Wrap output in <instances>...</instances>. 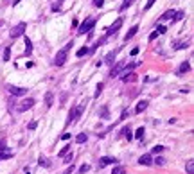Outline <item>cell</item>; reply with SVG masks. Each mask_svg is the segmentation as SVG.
I'll return each mask as SVG.
<instances>
[{
    "label": "cell",
    "mask_w": 194,
    "mask_h": 174,
    "mask_svg": "<svg viewBox=\"0 0 194 174\" xmlns=\"http://www.w3.org/2000/svg\"><path fill=\"white\" fill-rule=\"evenodd\" d=\"M126 7H129V0H124V4L120 6V11H124Z\"/></svg>",
    "instance_id": "41"
},
{
    "label": "cell",
    "mask_w": 194,
    "mask_h": 174,
    "mask_svg": "<svg viewBox=\"0 0 194 174\" xmlns=\"http://www.w3.org/2000/svg\"><path fill=\"white\" fill-rule=\"evenodd\" d=\"M138 52H140V49H138V47H135V49H131V56H137Z\"/></svg>",
    "instance_id": "43"
},
{
    "label": "cell",
    "mask_w": 194,
    "mask_h": 174,
    "mask_svg": "<svg viewBox=\"0 0 194 174\" xmlns=\"http://www.w3.org/2000/svg\"><path fill=\"white\" fill-rule=\"evenodd\" d=\"M128 115H129V111H128V110H124V111H122V115H120V120H124Z\"/></svg>",
    "instance_id": "44"
},
{
    "label": "cell",
    "mask_w": 194,
    "mask_h": 174,
    "mask_svg": "<svg viewBox=\"0 0 194 174\" xmlns=\"http://www.w3.org/2000/svg\"><path fill=\"white\" fill-rule=\"evenodd\" d=\"M25 29H27V25H25V22H20L18 25H14L13 29H11V38L14 40V38H20V36H24V32H25Z\"/></svg>",
    "instance_id": "3"
},
{
    "label": "cell",
    "mask_w": 194,
    "mask_h": 174,
    "mask_svg": "<svg viewBox=\"0 0 194 174\" xmlns=\"http://www.w3.org/2000/svg\"><path fill=\"white\" fill-rule=\"evenodd\" d=\"M9 158H13L11 151H2V153H0V162H2V160H9Z\"/></svg>",
    "instance_id": "18"
},
{
    "label": "cell",
    "mask_w": 194,
    "mask_h": 174,
    "mask_svg": "<svg viewBox=\"0 0 194 174\" xmlns=\"http://www.w3.org/2000/svg\"><path fill=\"white\" fill-rule=\"evenodd\" d=\"M122 24H124V20H122V18H117V20H115V24H113V25H110V27L106 29V38L113 36V34H115V32L122 27Z\"/></svg>",
    "instance_id": "4"
},
{
    "label": "cell",
    "mask_w": 194,
    "mask_h": 174,
    "mask_svg": "<svg viewBox=\"0 0 194 174\" xmlns=\"http://www.w3.org/2000/svg\"><path fill=\"white\" fill-rule=\"evenodd\" d=\"M187 174H194V162L192 160L187 162Z\"/></svg>",
    "instance_id": "24"
},
{
    "label": "cell",
    "mask_w": 194,
    "mask_h": 174,
    "mask_svg": "<svg viewBox=\"0 0 194 174\" xmlns=\"http://www.w3.org/2000/svg\"><path fill=\"white\" fill-rule=\"evenodd\" d=\"M112 174H126V169H124V167H115V169L112 170Z\"/></svg>",
    "instance_id": "28"
},
{
    "label": "cell",
    "mask_w": 194,
    "mask_h": 174,
    "mask_svg": "<svg viewBox=\"0 0 194 174\" xmlns=\"http://www.w3.org/2000/svg\"><path fill=\"white\" fill-rule=\"evenodd\" d=\"M115 56H117V50L108 52V54H106V58H104V63H108V65H113V61H115Z\"/></svg>",
    "instance_id": "11"
},
{
    "label": "cell",
    "mask_w": 194,
    "mask_h": 174,
    "mask_svg": "<svg viewBox=\"0 0 194 174\" xmlns=\"http://www.w3.org/2000/svg\"><path fill=\"white\" fill-rule=\"evenodd\" d=\"M115 162H117V160H113V158H110V156H102V158L99 160V169L110 165V163H115Z\"/></svg>",
    "instance_id": "9"
},
{
    "label": "cell",
    "mask_w": 194,
    "mask_h": 174,
    "mask_svg": "<svg viewBox=\"0 0 194 174\" xmlns=\"http://www.w3.org/2000/svg\"><path fill=\"white\" fill-rule=\"evenodd\" d=\"M52 104H54V93H52V92H47V93H45V106L50 108Z\"/></svg>",
    "instance_id": "14"
},
{
    "label": "cell",
    "mask_w": 194,
    "mask_h": 174,
    "mask_svg": "<svg viewBox=\"0 0 194 174\" xmlns=\"http://www.w3.org/2000/svg\"><path fill=\"white\" fill-rule=\"evenodd\" d=\"M0 25H2V22H0Z\"/></svg>",
    "instance_id": "47"
},
{
    "label": "cell",
    "mask_w": 194,
    "mask_h": 174,
    "mask_svg": "<svg viewBox=\"0 0 194 174\" xmlns=\"http://www.w3.org/2000/svg\"><path fill=\"white\" fill-rule=\"evenodd\" d=\"M102 119H108V115H110V113H108V106H102L101 108V113H99Z\"/></svg>",
    "instance_id": "26"
},
{
    "label": "cell",
    "mask_w": 194,
    "mask_h": 174,
    "mask_svg": "<svg viewBox=\"0 0 194 174\" xmlns=\"http://www.w3.org/2000/svg\"><path fill=\"white\" fill-rule=\"evenodd\" d=\"M137 31H138V25H133L131 29H129V31L126 32V36H124V41H129V40H131V38L137 34Z\"/></svg>",
    "instance_id": "10"
},
{
    "label": "cell",
    "mask_w": 194,
    "mask_h": 174,
    "mask_svg": "<svg viewBox=\"0 0 194 174\" xmlns=\"http://www.w3.org/2000/svg\"><path fill=\"white\" fill-rule=\"evenodd\" d=\"M2 151H7V145H6V138L4 137L0 138V153H2Z\"/></svg>",
    "instance_id": "30"
},
{
    "label": "cell",
    "mask_w": 194,
    "mask_h": 174,
    "mask_svg": "<svg viewBox=\"0 0 194 174\" xmlns=\"http://www.w3.org/2000/svg\"><path fill=\"white\" fill-rule=\"evenodd\" d=\"M11 59V47H6L4 49V61H9Z\"/></svg>",
    "instance_id": "23"
},
{
    "label": "cell",
    "mask_w": 194,
    "mask_h": 174,
    "mask_svg": "<svg viewBox=\"0 0 194 174\" xmlns=\"http://www.w3.org/2000/svg\"><path fill=\"white\" fill-rule=\"evenodd\" d=\"M63 158H65V160H63V163H67V165H70V163H72V153H70V155H65Z\"/></svg>",
    "instance_id": "31"
},
{
    "label": "cell",
    "mask_w": 194,
    "mask_h": 174,
    "mask_svg": "<svg viewBox=\"0 0 194 174\" xmlns=\"http://www.w3.org/2000/svg\"><path fill=\"white\" fill-rule=\"evenodd\" d=\"M7 90L11 95L14 97H20V95H25L27 93V88H22V86H13V84H7Z\"/></svg>",
    "instance_id": "5"
},
{
    "label": "cell",
    "mask_w": 194,
    "mask_h": 174,
    "mask_svg": "<svg viewBox=\"0 0 194 174\" xmlns=\"http://www.w3.org/2000/svg\"><path fill=\"white\" fill-rule=\"evenodd\" d=\"M175 14H176V11L169 9V11H165V13L160 16V20H172V18H175Z\"/></svg>",
    "instance_id": "16"
},
{
    "label": "cell",
    "mask_w": 194,
    "mask_h": 174,
    "mask_svg": "<svg viewBox=\"0 0 194 174\" xmlns=\"http://www.w3.org/2000/svg\"><path fill=\"white\" fill-rule=\"evenodd\" d=\"M187 45H189L187 41H185V43H183V41H178V43H175V49H176V50H180V49H187Z\"/></svg>",
    "instance_id": "25"
},
{
    "label": "cell",
    "mask_w": 194,
    "mask_h": 174,
    "mask_svg": "<svg viewBox=\"0 0 194 174\" xmlns=\"http://www.w3.org/2000/svg\"><path fill=\"white\" fill-rule=\"evenodd\" d=\"M155 2H156V0H147V4H146V11L153 7V4H155Z\"/></svg>",
    "instance_id": "39"
},
{
    "label": "cell",
    "mask_w": 194,
    "mask_h": 174,
    "mask_svg": "<svg viewBox=\"0 0 194 174\" xmlns=\"http://www.w3.org/2000/svg\"><path fill=\"white\" fill-rule=\"evenodd\" d=\"M102 86H104L102 83H99V84H97V88H95V97H99V95H101V92H102Z\"/></svg>",
    "instance_id": "35"
},
{
    "label": "cell",
    "mask_w": 194,
    "mask_h": 174,
    "mask_svg": "<svg viewBox=\"0 0 194 174\" xmlns=\"http://www.w3.org/2000/svg\"><path fill=\"white\" fill-rule=\"evenodd\" d=\"M20 2H22V0H14V4H13V6H16V4H20Z\"/></svg>",
    "instance_id": "46"
},
{
    "label": "cell",
    "mask_w": 194,
    "mask_h": 174,
    "mask_svg": "<svg viewBox=\"0 0 194 174\" xmlns=\"http://www.w3.org/2000/svg\"><path fill=\"white\" fill-rule=\"evenodd\" d=\"M95 25V18H86L84 22H83V24L79 25V29H77V34H84V32H90L92 31V27Z\"/></svg>",
    "instance_id": "2"
},
{
    "label": "cell",
    "mask_w": 194,
    "mask_h": 174,
    "mask_svg": "<svg viewBox=\"0 0 194 174\" xmlns=\"http://www.w3.org/2000/svg\"><path fill=\"white\" fill-rule=\"evenodd\" d=\"M84 54H88V49H86V47H83V49L77 50V58H83Z\"/></svg>",
    "instance_id": "32"
},
{
    "label": "cell",
    "mask_w": 194,
    "mask_h": 174,
    "mask_svg": "<svg viewBox=\"0 0 194 174\" xmlns=\"http://www.w3.org/2000/svg\"><path fill=\"white\" fill-rule=\"evenodd\" d=\"M34 104H36V102H34V99H25V101H22V102H20L18 111H27V110H31V108H32Z\"/></svg>",
    "instance_id": "6"
},
{
    "label": "cell",
    "mask_w": 194,
    "mask_h": 174,
    "mask_svg": "<svg viewBox=\"0 0 194 174\" xmlns=\"http://www.w3.org/2000/svg\"><path fill=\"white\" fill-rule=\"evenodd\" d=\"M133 137H135V138H142V137H144V127H138L137 131H135V135H133Z\"/></svg>",
    "instance_id": "29"
},
{
    "label": "cell",
    "mask_w": 194,
    "mask_h": 174,
    "mask_svg": "<svg viewBox=\"0 0 194 174\" xmlns=\"http://www.w3.org/2000/svg\"><path fill=\"white\" fill-rule=\"evenodd\" d=\"M36 126H38V122H36V120H32V122L29 124V129H36Z\"/></svg>",
    "instance_id": "45"
},
{
    "label": "cell",
    "mask_w": 194,
    "mask_h": 174,
    "mask_svg": "<svg viewBox=\"0 0 194 174\" xmlns=\"http://www.w3.org/2000/svg\"><path fill=\"white\" fill-rule=\"evenodd\" d=\"M190 70V63L189 61H183L182 65H180V68H178V75H182V74H185V72H189Z\"/></svg>",
    "instance_id": "12"
},
{
    "label": "cell",
    "mask_w": 194,
    "mask_h": 174,
    "mask_svg": "<svg viewBox=\"0 0 194 174\" xmlns=\"http://www.w3.org/2000/svg\"><path fill=\"white\" fill-rule=\"evenodd\" d=\"M122 81H124V83H135V81H137V74H133V72H129V74H126V75H122Z\"/></svg>",
    "instance_id": "13"
},
{
    "label": "cell",
    "mask_w": 194,
    "mask_h": 174,
    "mask_svg": "<svg viewBox=\"0 0 194 174\" xmlns=\"http://www.w3.org/2000/svg\"><path fill=\"white\" fill-rule=\"evenodd\" d=\"M38 163H40L41 167H50V162H49L45 156H40V162H38Z\"/></svg>",
    "instance_id": "21"
},
{
    "label": "cell",
    "mask_w": 194,
    "mask_h": 174,
    "mask_svg": "<svg viewBox=\"0 0 194 174\" xmlns=\"http://www.w3.org/2000/svg\"><path fill=\"white\" fill-rule=\"evenodd\" d=\"M126 67L124 65V61H119V63H115V67L112 68V72H110V77H117V75H120V72H122V68Z\"/></svg>",
    "instance_id": "7"
},
{
    "label": "cell",
    "mask_w": 194,
    "mask_h": 174,
    "mask_svg": "<svg viewBox=\"0 0 194 174\" xmlns=\"http://www.w3.org/2000/svg\"><path fill=\"white\" fill-rule=\"evenodd\" d=\"M94 6L95 7H102L104 6V0H94Z\"/></svg>",
    "instance_id": "38"
},
{
    "label": "cell",
    "mask_w": 194,
    "mask_h": 174,
    "mask_svg": "<svg viewBox=\"0 0 194 174\" xmlns=\"http://www.w3.org/2000/svg\"><path fill=\"white\" fill-rule=\"evenodd\" d=\"M69 151H70V145H65V147L59 151V153H58V156H59V158H63L65 155H69Z\"/></svg>",
    "instance_id": "22"
},
{
    "label": "cell",
    "mask_w": 194,
    "mask_h": 174,
    "mask_svg": "<svg viewBox=\"0 0 194 174\" xmlns=\"http://www.w3.org/2000/svg\"><path fill=\"white\" fill-rule=\"evenodd\" d=\"M31 52H32V43H31V40H29V38L25 36V54L29 56Z\"/></svg>",
    "instance_id": "17"
},
{
    "label": "cell",
    "mask_w": 194,
    "mask_h": 174,
    "mask_svg": "<svg viewBox=\"0 0 194 174\" xmlns=\"http://www.w3.org/2000/svg\"><path fill=\"white\" fill-rule=\"evenodd\" d=\"M72 172H74V165H72V163H70V167H69V169H67V170H65V172H63V174H72Z\"/></svg>",
    "instance_id": "42"
},
{
    "label": "cell",
    "mask_w": 194,
    "mask_h": 174,
    "mask_svg": "<svg viewBox=\"0 0 194 174\" xmlns=\"http://www.w3.org/2000/svg\"><path fill=\"white\" fill-rule=\"evenodd\" d=\"M61 2H63V0H59L58 4H54V6H52V11H59V9H61Z\"/></svg>",
    "instance_id": "40"
},
{
    "label": "cell",
    "mask_w": 194,
    "mask_h": 174,
    "mask_svg": "<svg viewBox=\"0 0 194 174\" xmlns=\"http://www.w3.org/2000/svg\"><path fill=\"white\" fill-rule=\"evenodd\" d=\"M153 163H156V165H165V158H162V156H156V158L153 160Z\"/></svg>",
    "instance_id": "27"
},
{
    "label": "cell",
    "mask_w": 194,
    "mask_h": 174,
    "mask_svg": "<svg viewBox=\"0 0 194 174\" xmlns=\"http://www.w3.org/2000/svg\"><path fill=\"white\" fill-rule=\"evenodd\" d=\"M138 163L140 165H153V156H151V155H142L138 158Z\"/></svg>",
    "instance_id": "8"
},
{
    "label": "cell",
    "mask_w": 194,
    "mask_h": 174,
    "mask_svg": "<svg viewBox=\"0 0 194 174\" xmlns=\"http://www.w3.org/2000/svg\"><path fill=\"white\" fill-rule=\"evenodd\" d=\"M86 138H88V137H86V133H79V135L76 137V142H77V144H83V142H86Z\"/></svg>",
    "instance_id": "20"
},
{
    "label": "cell",
    "mask_w": 194,
    "mask_h": 174,
    "mask_svg": "<svg viewBox=\"0 0 194 174\" xmlns=\"http://www.w3.org/2000/svg\"><path fill=\"white\" fill-rule=\"evenodd\" d=\"M72 45H74V43L69 41L67 45H65V47L56 54V58H54V65H56V67H63V65H65V61H67V54H69V50H70Z\"/></svg>",
    "instance_id": "1"
},
{
    "label": "cell",
    "mask_w": 194,
    "mask_h": 174,
    "mask_svg": "<svg viewBox=\"0 0 194 174\" xmlns=\"http://www.w3.org/2000/svg\"><path fill=\"white\" fill-rule=\"evenodd\" d=\"M122 135H124V137H126L128 140H131V138H133V133H131V129H129V126L122 129Z\"/></svg>",
    "instance_id": "19"
},
{
    "label": "cell",
    "mask_w": 194,
    "mask_h": 174,
    "mask_svg": "<svg viewBox=\"0 0 194 174\" xmlns=\"http://www.w3.org/2000/svg\"><path fill=\"white\" fill-rule=\"evenodd\" d=\"M183 16H185V11H178V13L175 14V18H172V20H182Z\"/></svg>",
    "instance_id": "36"
},
{
    "label": "cell",
    "mask_w": 194,
    "mask_h": 174,
    "mask_svg": "<svg viewBox=\"0 0 194 174\" xmlns=\"http://www.w3.org/2000/svg\"><path fill=\"white\" fill-rule=\"evenodd\" d=\"M162 151H164V145H155V147H153V151H151V153L158 155V153H162Z\"/></svg>",
    "instance_id": "34"
},
{
    "label": "cell",
    "mask_w": 194,
    "mask_h": 174,
    "mask_svg": "<svg viewBox=\"0 0 194 174\" xmlns=\"http://www.w3.org/2000/svg\"><path fill=\"white\" fill-rule=\"evenodd\" d=\"M156 32H158V34H164V32H167V27H165V25H158V27H156Z\"/></svg>",
    "instance_id": "37"
},
{
    "label": "cell",
    "mask_w": 194,
    "mask_h": 174,
    "mask_svg": "<svg viewBox=\"0 0 194 174\" xmlns=\"http://www.w3.org/2000/svg\"><path fill=\"white\" fill-rule=\"evenodd\" d=\"M147 104H149L147 101H140V102L137 104V108H135V113H142L146 108H147Z\"/></svg>",
    "instance_id": "15"
},
{
    "label": "cell",
    "mask_w": 194,
    "mask_h": 174,
    "mask_svg": "<svg viewBox=\"0 0 194 174\" xmlns=\"http://www.w3.org/2000/svg\"><path fill=\"white\" fill-rule=\"evenodd\" d=\"M88 169H90V165H86V163H84V165H81V167H79V170H77V174H84V172H86V170H88Z\"/></svg>",
    "instance_id": "33"
}]
</instances>
